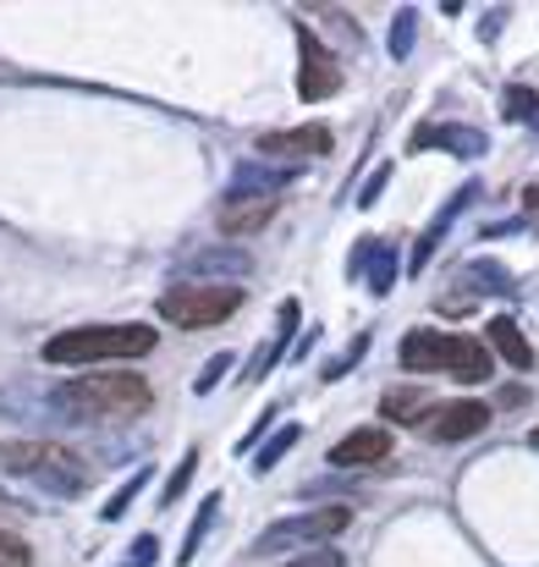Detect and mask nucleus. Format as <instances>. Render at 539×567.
<instances>
[{"label": "nucleus", "instance_id": "obj_1", "mask_svg": "<svg viewBox=\"0 0 539 567\" xmlns=\"http://www.w3.org/2000/svg\"><path fill=\"white\" fill-rule=\"evenodd\" d=\"M155 353V326H77L44 342V364H122Z\"/></svg>", "mask_w": 539, "mask_h": 567}, {"label": "nucleus", "instance_id": "obj_2", "mask_svg": "<svg viewBox=\"0 0 539 567\" xmlns=\"http://www.w3.org/2000/svg\"><path fill=\"white\" fill-rule=\"evenodd\" d=\"M55 402L77 408V413H94V419H127V413H144L155 402L149 380L133 375V370H105V375H77L55 391Z\"/></svg>", "mask_w": 539, "mask_h": 567}, {"label": "nucleus", "instance_id": "obj_3", "mask_svg": "<svg viewBox=\"0 0 539 567\" xmlns=\"http://www.w3.org/2000/svg\"><path fill=\"white\" fill-rule=\"evenodd\" d=\"M0 468L6 474H28V480H39L55 496H77L89 485V468L66 446H50V441H6L0 446Z\"/></svg>", "mask_w": 539, "mask_h": 567}, {"label": "nucleus", "instance_id": "obj_4", "mask_svg": "<svg viewBox=\"0 0 539 567\" xmlns=\"http://www.w3.org/2000/svg\"><path fill=\"white\" fill-rule=\"evenodd\" d=\"M237 309H242V287H177L160 298V320H172L182 331L226 326Z\"/></svg>", "mask_w": 539, "mask_h": 567}, {"label": "nucleus", "instance_id": "obj_5", "mask_svg": "<svg viewBox=\"0 0 539 567\" xmlns=\"http://www.w3.org/2000/svg\"><path fill=\"white\" fill-rule=\"evenodd\" d=\"M353 524V513L348 507H314V513H298V518H276L270 529H265V540L253 546V551H287V546H320V540H331V535H342Z\"/></svg>", "mask_w": 539, "mask_h": 567}, {"label": "nucleus", "instance_id": "obj_6", "mask_svg": "<svg viewBox=\"0 0 539 567\" xmlns=\"http://www.w3.org/2000/svg\"><path fill=\"white\" fill-rule=\"evenodd\" d=\"M298 50H303L298 94H303V100H331V94L342 89V66H336V55L314 39V28H298Z\"/></svg>", "mask_w": 539, "mask_h": 567}, {"label": "nucleus", "instance_id": "obj_7", "mask_svg": "<svg viewBox=\"0 0 539 567\" xmlns=\"http://www.w3.org/2000/svg\"><path fill=\"white\" fill-rule=\"evenodd\" d=\"M490 424V408L485 402H474V396H457V402H435V413H429V441H468V435H479Z\"/></svg>", "mask_w": 539, "mask_h": 567}, {"label": "nucleus", "instance_id": "obj_8", "mask_svg": "<svg viewBox=\"0 0 539 567\" xmlns=\"http://www.w3.org/2000/svg\"><path fill=\"white\" fill-rule=\"evenodd\" d=\"M276 220V193H253V198H226L220 204V231L226 237H253Z\"/></svg>", "mask_w": 539, "mask_h": 567}, {"label": "nucleus", "instance_id": "obj_9", "mask_svg": "<svg viewBox=\"0 0 539 567\" xmlns=\"http://www.w3.org/2000/svg\"><path fill=\"white\" fill-rule=\"evenodd\" d=\"M353 276H369V292L385 298L396 287V248L380 243V237H363L359 248H353Z\"/></svg>", "mask_w": 539, "mask_h": 567}, {"label": "nucleus", "instance_id": "obj_10", "mask_svg": "<svg viewBox=\"0 0 539 567\" xmlns=\"http://www.w3.org/2000/svg\"><path fill=\"white\" fill-rule=\"evenodd\" d=\"M336 138H331V127H292V133H270V138H259V155H270V161H298V155H325Z\"/></svg>", "mask_w": 539, "mask_h": 567}, {"label": "nucleus", "instance_id": "obj_11", "mask_svg": "<svg viewBox=\"0 0 539 567\" xmlns=\"http://www.w3.org/2000/svg\"><path fill=\"white\" fill-rule=\"evenodd\" d=\"M407 150H446L457 161H479L485 155V133L479 127H452V122L446 127H418Z\"/></svg>", "mask_w": 539, "mask_h": 567}, {"label": "nucleus", "instance_id": "obj_12", "mask_svg": "<svg viewBox=\"0 0 539 567\" xmlns=\"http://www.w3.org/2000/svg\"><path fill=\"white\" fill-rule=\"evenodd\" d=\"M446 342L452 337H440V331H407L402 348H396V359L413 375H435V370H446Z\"/></svg>", "mask_w": 539, "mask_h": 567}, {"label": "nucleus", "instance_id": "obj_13", "mask_svg": "<svg viewBox=\"0 0 539 567\" xmlns=\"http://www.w3.org/2000/svg\"><path fill=\"white\" fill-rule=\"evenodd\" d=\"M446 370H452V380H463V385H485V380L496 375L485 342H474V337H452L446 342Z\"/></svg>", "mask_w": 539, "mask_h": 567}, {"label": "nucleus", "instance_id": "obj_14", "mask_svg": "<svg viewBox=\"0 0 539 567\" xmlns=\"http://www.w3.org/2000/svg\"><path fill=\"white\" fill-rule=\"evenodd\" d=\"M385 452H391V435L385 430H353V435H342L331 446V463L336 468H363V463H380Z\"/></svg>", "mask_w": 539, "mask_h": 567}, {"label": "nucleus", "instance_id": "obj_15", "mask_svg": "<svg viewBox=\"0 0 539 567\" xmlns=\"http://www.w3.org/2000/svg\"><path fill=\"white\" fill-rule=\"evenodd\" d=\"M485 337H490V348H496L512 370H535V348H529V337H524V326H518L512 315H496V320L485 326Z\"/></svg>", "mask_w": 539, "mask_h": 567}, {"label": "nucleus", "instance_id": "obj_16", "mask_svg": "<svg viewBox=\"0 0 539 567\" xmlns=\"http://www.w3.org/2000/svg\"><path fill=\"white\" fill-rule=\"evenodd\" d=\"M380 413H385L391 424H429L435 402H429L424 391H413V385H407V391L396 385V391H385V396H380Z\"/></svg>", "mask_w": 539, "mask_h": 567}, {"label": "nucleus", "instance_id": "obj_17", "mask_svg": "<svg viewBox=\"0 0 539 567\" xmlns=\"http://www.w3.org/2000/svg\"><path fill=\"white\" fill-rule=\"evenodd\" d=\"M298 177V166H237L231 172V198H253V193H270V188H281V183H292Z\"/></svg>", "mask_w": 539, "mask_h": 567}, {"label": "nucleus", "instance_id": "obj_18", "mask_svg": "<svg viewBox=\"0 0 539 567\" xmlns=\"http://www.w3.org/2000/svg\"><path fill=\"white\" fill-rule=\"evenodd\" d=\"M474 183H468V188L457 193V198H452V204H440V215H435V226H429V231H424V237H418V254H413V270H418V265H424V259H429V254H435V243H440V237H446V226H452V215H457V209H468V204H474Z\"/></svg>", "mask_w": 539, "mask_h": 567}, {"label": "nucleus", "instance_id": "obj_19", "mask_svg": "<svg viewBox=\"0 0 539 567\" xmlns=\"http://www.w3.org/2000/svg\"><path fill=\"white\" fill-rule=\"evenodd\" d=\"M463 276H468V287H474V292H518L512 270H507V265H490V259H474Z\"/></svg>", "mask_w": 539, "mask_h": 567}, {"label": "nucleus", "instance_id": "obj_20", "mask_svg": "<svg viewBox=\"0 0 539 567\" xmlns=\"http://www.w3.org/2000/svg\"><path fill=\"white\" fill-rule=\"evenodd\" d=\"M298 441H303V424H281V430H276V435H270V441L259 446L253 468H259V474H270V468H276V463H281V457H287V452L298 446Z\"/></svg>", "mask_w": 539, "mask_h": 567}, {"label": "nucleus", "instance_id": "obj_21", "mask_svg": "<svg viewBox=\"0 0 539 567\" xmlns=\"http://www.w3.org/2000/svg\"><path fill=\"white\" fill-rule=\"evenodd\" d=\"M215 513H220V496H204V507H198V518H193V529H187V540H182V551H177V563H182V567L198 557V546H204V535H209Z\"/></svg>", "mask_w": 539, "mask_h": 567}, {"label": "nucleus", "instance_id": "obj_22", "mask_svg": "<svg viewBox=\"0 0 539 567\" xmlns=\"http://www.w3.org/2000/svg\"><path fill=\"white\" fill-rule=\"evenodd\" d=\"M193 270H215V276H248V270H253V259H248V254H237V248H215V254L193 259Z\"/></svg>", "mask_w": 539, "mask_h": 567}, {"label": "nucleus", "instance_id": "obj_23", "mask_svg": "<svg viewBox=\"0 0 539 567\" xmlns=\"http://www.w3.org/2000/svg\"><path fill=\"white\" fill-rule=\"evenodd\" d=\"M507 122H524V127L539 133V94L535 89H524V83L507 89Z\"/></svg>", "mask_w": 539, "mask_h": 567}, {"label": "nucleus", "instance_id": "obj_24", "mask_svg": "<svg viewBox=\"0 0 539 567\" xmlns=\"http://www.w3.org/2000/svg\"><path fill=\"white\" fill-rule=\"evenodd\" d=\"M413 39H418V11H396V17H391V55L407 61Z\"/></svg>", "mask_w": 539, "mask_h": 567}, {"label": "nucleus", "instance_id": "obj_25", "mask_svg": "<svg viewBox=\"0 0 539 567\" xmlns=\"http://www.w3.org/2000/svg\"><path fill=\"white\" fill-rule=\"evenodd\" d=\"M193 474H198V452H187L177 468H172V480H166V491H160V507H177L182 502V491L193 485Z\"/></svg>", "mask_w": 539, "mask_h": 567}, {"label": "nucleus", "instance_id": "obj_26", "mask_svg": "<svg viewBox=\"0 0 539 567\" xmlns=\"http://www.w3.org/2000/svg\"><path fill=\"white\" fill-rule=\"evenodd\" d=\"M363 353H369V331H363V337H353V342H348V353H342L336 364H325L320 375H325V380H342V375H348V370H353V364L363 359Z\"/></svg>", "mask_w": 539, "mask_h": 567}, {"label": "nucleus", "instance_id": "obj_27", "mask_svg": "<svg viewBox=\"0 0 539 567\" xmlns=\"http://www.w3.org/2000/svg\"><path fill=\"white\" fill-rule=\"evenodd\" d=\"M144 480H149V468H144V474H133V480H127V485H122V491H116V496L105 502V518H122V513L133 507V496L144 491Z\"/></svg>", "mask_w": 539, "mask_h": 567}, {"label": "nucleus", "instance_id": "obj_28", "mask_svg": "<svg viewBox=\"0 0 539 567\" xmlns=\"http://www.w3.org/2000/svg\"><path fill=\"white\" fill-rule=\"evenodd\" d=\"M231 364H237L231 353H215V359H209V364L198 370V380H193V385H198V391H215V385H220V375H226Z\"/></svg>", "mask_w": 539, "mask_h": 567}, {"label": "nucleus", "instance_id": "obj_29", "mask_svg": "<svg viewBox=\"0 0 539 567\" xmlns=\"http://www.w3.org/2000/svg\"><path fill=\"white\" fill-rule=\"evenodd\" d=\"M276 359H281V348H276V342H259V353H253V364L242 370V380H265V375H270V364H276Z\"/></svg>", "mask_w": 539, "mask_h": 567}, {"label": "nucleus", "instance_id": "obj_30", "mask_svg": "<svg viewBox=\"0 0 539 567\" xmlns=\"http://www.w3.org/2000/svg\"><path fill=\"white\" fill-rule=\"evenodd\" d=\"M0 567H33L28 546H22L17 535H0Z\"/></svg>", "mask_w": 539, "mask_h": 567}, {"label": "nucleus", "instance_id": "obj_31", "mask_svg": "<svg viewBox=\"0 0 539 567\" xmlns=\"http://www.w3.org/2000/svg\"><path fill=\"white\" fill-rule=\"evenodd\" d=\"M385 183H391V166H374V177L359 188V209H369V204H380V193H385Z\"/></svg>", "mask_w": 539, "mask_h": 567}, {"label": "nucleus", "instance_id": "obj_32", "mask_svg": "<svg viewBox=\"0 0 539 567\" xmlns=\"http://www.w3.org/2000/svg\"><path fill=\"white\" fill-rule=\"evenodd\" d=\"M155 557H160V546H155V535H138V546L127 551V563H122V567H155Z\"/></svg>", "mask_w": 539, "mask_h": 567}, {"label": "nucleus", "instance_id": "obj_33", "mask_svg": "<svg viewBox=\"0 0 539 567\" xmlns=\"http://www.w3.org/2000/svg\"><path fill=\"white\" fill-rule=\"evenodd\" d=\"M292 567H342V557L336 551H314V557H303V563H292Z\"/></svg>", "mask_w": 539, "mask_h": 567}, {"label": "nucleus", "instance_id": "obj_34", "mask_svg": "<svg viewBox=\"0 0 539 567\" xmlns=\"http://www.w3.org/2000/svg\"><path fill=\"white\" fill-rule=\"evenodd\" d=\"M524 402H529L524 385H507V391H501V408H524Z\"/></svg>", "mask_w": 539, "mask_h": 567}, {"label": "nucleus", "instance_id": "obj_35", "mask_svg": "<svg viewBox=\"0 0 539 567\" xmlns=\"http://www.w3.org/2000/svg\"><path fill=\"white\" fill-rule=\"evenodd\" d=\"M524 204H529V209H539V188H529V193H524Z\"/></svg>", "mask_w": 539, "mask_h": 567}, {"label": "nucleus", "instance_id": "obj_36", "mask_svg": "<svg viewBox=\"0 0 539 567\" xmlns=\"http://www.w3.org/2000/svg\"><path fill=\"white\" fill-rule=\"evenodd\" d=\"M535 452H539V430H535Z\"/></svg>", "mask_w": 539, "mask_h": 567}]
</instances>
